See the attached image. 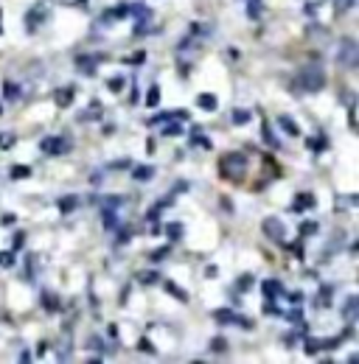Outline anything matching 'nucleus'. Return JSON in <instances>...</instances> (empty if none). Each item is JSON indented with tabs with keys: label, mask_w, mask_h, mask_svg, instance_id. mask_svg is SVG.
<instances>
[]
</instances>
